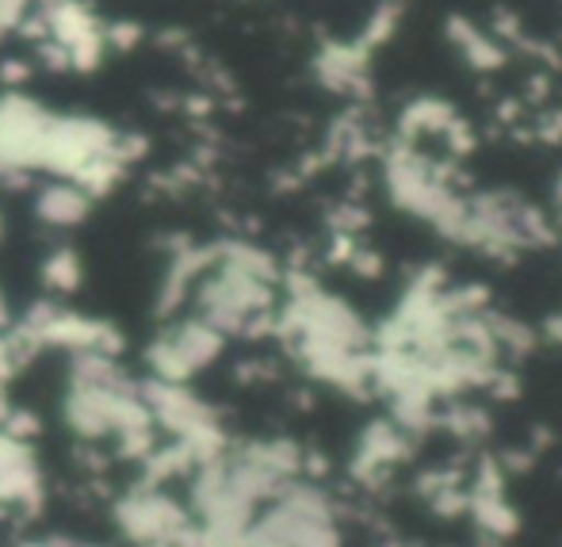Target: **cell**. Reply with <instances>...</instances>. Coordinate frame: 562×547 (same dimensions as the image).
Segmentation results:
<instances>
[{
    "label": "cell",
    "instance_id": "1",
    "mask_svg": "<svg viewBox=\"0 0 562 547\" xmlns=\"http://www.w3.org/2000/svg\"><path fill=\"white\" fill-rule=\"evenodd\" d=\"M58 414L69 437L89 448L112 444V456L131 467H138L161 440L142 399V379H134L119 356H69Z\"/></svg>",
    "mask_w": 562,
    "mask_h": 547
},
{
    "label": "cell",
    "instance_id": "2",
    "mask_svg": "<svg viewBox=\"0 0 562 547\" xmlns=\"http://www.w3.org/2000/svg\"><path fill=\"white\" fill-rule=\"evenodd\" d=\"M283 272L276 257L245 237L211 242V257L192 291V314L223 337H265L276 326Z\"/></svg>",
    "mask_w": 562,
    "mask_h": 547
},
{
    "label": "cell",
    "instance_id": "3",
    "mask_svg": "<svg viewBox=\"0 0 562 547\" xmlns=\"http://www.w3.org/2000/svg\"><path fill=\"white\" fill-rule=\"evenodd\" d=\"M23 35L35 38L38 62L58 74H92L108 58V20L89 0H43Z\"/></svg>",
    "mask_w": 562,
    "mask_h": 547
},
{
    "label": "cell",
    "instance_id": "4",
    "mask_svg": "<svg viewBox=\"0 0 562 547\" xmlns=\"http://www.w3.org/2000/svg\"><path fill=\"white\" fill-rule=\"evenodd\" d=\"M112 525L126 547H200L195 517L169 487L138 482L112 498Z\"/></svg>",
    "mask_w": 562,
    "mask_h": 547
},
{
    "label": "cell",
    "instance_id": "5",
    "mask_svg": "<svg viewBox=\"0 0 562 547\" xmlns=\"http://www.w3.org/2000/svg\"><path fill=\"white\" fill-rule=\"evenodd\" d=\"M223 353H226L223 333L211 330L195 314H177V319L161 322V330L149 337L142 360H146L149 379L192 387L203 371H211L223 360Z\"/></svg>",
    "mask_w": 562,
    "mask_h": 547
},
{
    "label": "cell",
    "instance_id": "6",
    "mask_svg": "<svg viewBox=\"0 0 562 547\" xmlns=\"http://www.w3.org/2000/svg\"><path fill=\"white\" fill-rule=\"evenodd\" d=\"M54 111L23 89L0 92V185H23L43 177L46 138Z\"/></svg>",
    "mask_w": 562,
    "mask_h": 547
},
{
    "label": "cell",
    "instance_id": "7",
    "mask_svg": "<svg viewBox=\"0 0 562 547\" xmlns=\"http://www.w3.org/2000/svg\"><path fill=\"white\" fill-rule=\"evenodd\" d=\"M92 208H97V200L69 180H43L31 196V215L46 230H77L81 222H89Z\"/></svg>",
    "mask_w": 562,
    "mask_h": 547
},
{
    "label": "cell",
    "instance_id": "8",
    "mask_svg": "<svg viewBox=\"0 0 562 547\" xmlns=\"http://www.w3.org/2000/svg\"><path fill=\"white\" fill-rule=\"evenodd\" d=\"M38 283H43L46 299H74L85 283V260L74 245H54L43 260H38Z\"/></svg>",
    "mask_w": 562,
    "mask_h": 547
},
{
    "label": "cell",
    "instance_id": "9",
    "mask_svg": "<svg viewBox=\"0 0 562 547\" xmlns=\"http://www.w3.org/2000/svg\"><path fill=\"white\" fill-rule=\"evenodd\" d=\"M15 547H69L66 536H35V540H20Z\"/></svg>",
    "mask_w": 562,
    "mask_h": 547
},
{
    "label": "cell",
    "instance_id": "10",
    "mask_svg": "<svg viewBox=\"0 0 562 547\" xmlns=\"http://www.w3.org/2000/svg\"><path fill=\"white\" fill-rule=\"evenodd\" d=\"M0 237H4V219H0Z\"/></svg>",
    "mask_w": 562,
    "mask_h": 547
}]
</instances>
